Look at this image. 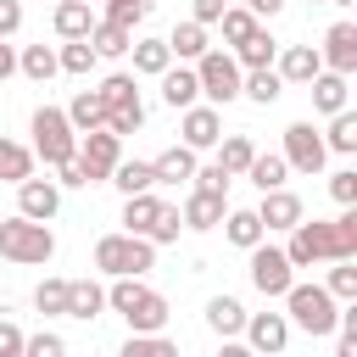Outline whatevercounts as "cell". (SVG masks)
<instances>
[{
    "instance_id": "1",
    "label": "cell",
    "mask_w": 357,
    "mask_h": 357,
    "mask_svg": "<svg viewBox=\"0 0 357 357\" xmlns=\"http://www.w3.org/2000/svg\"><path fill=\"white\" fill-rule=\"evenodd\" d=\"M290 268H312V262H335V257H357V206H346L335 223H290V245H284Z\"/></svg>"
},
{
    "instance_id": "2",
    "label": "cell",
    "mask_w": 357,
    "mask_h": 357,
    "mask_svg": "<svg viewBox=\"0 0 357 357\" xmlns=\"http://www.w3.org/2000/svg\"><path fill=\"white\" fill-rule=\"evenodd\" d=\"M106 307L128 318V329H162L167 324V296L139 284V273H117V284L106 290Z\"/></svg>"
},
{
    "instance_id": "3",
    "label": "cell",
    "mask_w": 357,
    "mask_h": 357,
    "mask_svg": "<svg viewBox=\"0 0 357 357\" xmlns=\"http://www.w3.org/2000/svg\"><path fill=\"white\" fill-rule=\"evenodd\" d=\"M0 257L6 262H22V268H39V262H50L56 257V234H50V223H39V218H0Z\"/></svg>"
},
{
    "instance_id": "4",
    "label": "cell",
    "mask_w": 357,
    "mask_h": 357,
    "mask_svg": "<svg viewBox=\"0 0 357 357\" xmlns=\"http://www.w3.org/2000/svg\"><path fill=\"white\" fill-rule=\"evenodd\" d=\"M95 268L112 273V279L117 273H151L156 268V245L145 234H128V229L123 234H100L95 240Z\"/></svg>"
},
{
    "instance_id": "5",
    "label": "cell",
    "mask_w": 357,
    "mask_h": 357,
    "mask_svg": "<svg viewBox=\"0 0 357 357\" xmlns=\"http://www.w3.org/2000/svg\"><path fill=\"white\" fill-rule=\"evenodd\" d=\"M284 312L307 329V335H335V318H340V301L324 290V284H296L284 290Z\"/></svg>"
},
{
    "instance_id": "6",
    "label": "cell",
    "mask_w": 357,
    "mask_h": 357,
    "mask_svg": "<svg viewBox=\"0 0 357 357\" xmlns=\"http://www.w3.org/2000/svg\"><path fill=\"white\" fill-rule=\"evenodd\" d=\"M73 151H78V128L67 123V112L39 106V112H33V156H39L45 167H61Z\"/></svg>"
},
{
    "instance_id": "7",
    "label": "cell",
    "mask_w": 357,
    "mask_h": 357,
    "mask_svg": "<svg viewBox=\"0 0 357 357\" xmlns=\"http://www.w3.org/2000/svg\"><path fill=\"white\" fill-rule=\"evenodd\" d=\"M195 78H201V95H206L212 106L240 100V61H234L229 50H201V56H195Z\"/></svg>"
},
{
    "instance_id": "8",
    "label": "cell",
    "mask_w": 357,
    "mask_h": 357,
    "mask_svg": "<svg viewBox=\"0 0 357 357\" xmlns=\"http://www.w3.org/2000/svg\"><path fill=\"white\" fill-rule=\"evenodd\" d=\"M73 156H78V167H84V178H89V184H106V173L123 162V139H117L112 128H84Z\"/></svg>"
},
{
    "instance_id": "9",
    "label": "cell",
    "mask_w": 357,
    "mask_h": 357,
    "mask_svg": "<svg viewBox=\"0 0 357 357\" xmlns=\"http://www.w3.org/2000/svg\"><path fill=\"white\" fill-rule=\"evenodd\" d=\"M290 279H296V268H290V257L279 251V245H251V284L262 290V296H284L290 290Z\"/></svg>"
},
{
    "instance_id": "10",
    "label": "cell",
    "mask_w": 357,
    "mask_h": 357,
    "mask_svg": "<svg viewBox=\"0 0 357 357\" xmlns=\"http://www.w3.org/2000/svg\"><path fill=\"white\" fill-rule=\"evenodd\" d=\"M284 162H290L296 173H318V167L329 162L324 134H318L312 123H290V128H284Z\"/></svg>"
},
{
    "instance_id": "11",
    "label": "cell",
    "mask_w": 357,
    "mask_h": 357,
    "mask_svg": "<svg viewBox=\"0 0 357 357\" xmlns=\"http://www.w3.org/2000/svg\"><path fill=\"white\" fill-rule=\"evenodd\" d=\"M318 56H324L329 73H346V78H351V73H357V22H335V28L324 33V50H318Z\"/></svg>"
},
{
    "instance_id": "12",
    "label": "cell",
    "mask_w": 357,
    "mask_h": 357,
    "mask_svg": "<svg viewBox=\"0 0 357 357\" xmlns=\"http://www.w3.org/2000/svg\"><path fill=\"white\" fill-rule=\"evenodd\" d=\"M56 206H61V190H56L50 178H33V173H28V178L17 184V212H22V218L50 223V218H56Z\"/></svg>"
},
{
    "instance_id": "13",
    "label": "cell",
    "mask_w": 357,
    "mask_h": 357,
    "mask_svg": "<svg viewBox=\"0 0 357 357\" xmlns=\"http://www.w3.org/2000/svg\"><path fill=\"white\" fill-rule=\"evenodd\" d=\"M257 351H284L290 346V318L284 312H245V329H240Z\"/></svg>"
},
{
    "instance_id": "14",
    "label": "cell",
    "mask_w": 357,
    "mask_h": 357,
    "mask_svg": "<svg viewBox=\"0 0 357 357\" xmlns=\"http://www.w3.org/2000/svg\"><path fill=\"white\" fill-rule=\"evenodd\" d=\"M184 145L190 151H212L218 139H223V117H218V106H184Z\"/></svg>"
},
{
    "instance_id": "15",
    "label": "cell",
    "mask_w": 357,
    "mask_h": 357,
    "mask_svg": "<svg viewBox=\"0 0 357 357\" xmlns=\"http://www.w3.org/2000/svg\"><path fill=\"white\" fill-rule=\"evenodd\" d=\"M223 212H229V201H223L218 190H190V195H184V206H178L184 229H218V223H223Z\"/></svg>"
},
{
    "instance_id": "16",
    "label": "cell",
    "mask_w": 357,
    "mask_h": 357,
    "mask_svg": "<svg viewBox=\"0 0 357 357\" xmlns=\"http://www.w3.org/2000/svg\"><path fill=\"white\" fill-rule=\"evenodd\" d=\"M257 218H262V229H290V223H301V195H290L284 184H273V190H262Z\"/></svg>"
},
{
    "instance_id": "17",
    "label": "cell",
    "mask_w": 357,
    "mask_h": 357,
    "mask_svg": "<svg viewBox=\"0 0 357 357\" xmlns=\"http://www.w3.org/2000/svg\"><path fill=\"white\" fill-rule=\"evenodd\" d=\"M318 67H324L318 45H284V50H279V67H273V73H279L284 84H307V78H312Z\"/></svg>"
},
{
    "instance_id": "18",
    "label": "cell",
    "mask_w": 357,
    "mask_h": 357,
    "mask_svg": "<svg viewBox=\"0 0 357 357\" xmlns=\"http://www.w3.org/2000/svg\"><path fill=\"white\" fill-rule=\"evenodd\" d=\"M162 195H151V190H139V195H123V229L128 234H151V223L162 218Z\"/></svg>"
},
{
    "instance_id": "19",
    "label": "cell",
    "mask_w": 357,
    "mask_h": 357,
    "mask_svg": "<svg viewBox=\"0 0 357 357\" xmlns=\"http://www.w3.org/2000/svg\"><path fill=\"white\" fill-rule=\"evenodd\" d=\"M273 56H279V39H273L262 22L234 45V61H240V67H273Z\"/></svg>"
},
{
    "instance_id": "20",
    "label": "cell",
    "mask_w": 357,
    "mask_h": 357,
    "mask_svg": "<svg viewBox=\"0 0 357 357\" xmlns=\"http://www.w3.org/2000/svg\"><path fill=\"white\" fill-rule=\"evenodd\" d=\"M240 95H251L257 106H273L284 95V78L273 67H240Z\"/></svg>"
},
{
    "instance_id": "21",
    "label": "cell",
    "mask_w": 357,
    "mask_h": 357,
    "mask_svg": "<svg viewBox=\"0 0 357 357\" xmlns=\"http://www.w3.org/2000/svg\"><path fill=\"white\" fill-rule=\"evenodd\" d=\"M195 95H201V78H195V67H167V73H162V100H167L173 112L195 106Z\"/></svg>"
},
{
    "instance_id": "22",
    "label": "cell",
    "mask_w": 357,
    "mask_h": 357,
    "mask_svg": "<svg viewBox=\"0 0 357 357\" xmlns=\"http://www.w3.org/2000/svg\"><path fill=\"white\" fill-rule=\"evenodd\" d=\"M307 84H312V106H318L324 117H329V112H340V106H346V95H351V89H346V73H329V67H318Z\"/></svg>"
},
{
    "instance_id": "23",
    "label": "cell",
    "mask_w": 357,
    "mask_h": 357,
    "mask_svg": "<svg viewBox=\"0 0 357 357\" xmlns=\"http://www.w3.org/2000/svg\"><path fill=\"white\" fill-rule=\"evenodd\" d=\"M100 307H106V290L95 284V279H67V318H100Z\"/></svg>"
},
{
    "instance_id": "24",
    "label": "cell",
    "mask_w": 357,
    "mask_h": 357,
    "mask_svg": "<svg viewBox=\"0 0 357 357\" xmlns=\"http://www.w3.org/2000/svg\"><path fill=\"white\" fill-rule=\"evenodd\" d=\"M84 39L95 45V56H128V45H134V33H128L123 22H112V17L89 22V33H84Z\"/></svg>"
},
{
    "instance_id": "25",
    "label": "cell",
    "mask_w": 357,
    "mask_h": 357,
    "mask_svg": "<svg viewBox=\"0 0 357 357\" xmlns=\"http://www.w3.org/2000/svg\"><path fill=\"white\" fill-rule=\"evenodd\" d=\"M206 329L223 335V340L240 335V329H245V307H240L234 296H212V301H206Z\"/></svg>"
},
{
    "instance_id": "26",
    "label": "cell",
    "mask_w": 357,
    "mask_h": 357,
    "mask_svg": "<svg viewBox=\"0 0 357 357\" xmlns=\"http://www.w3.org/2000/svg\"><path fill=\"white\" fill-rule=\"evenodd\" d=\"M128 50H134V73H145V78H162V73L173 67V50H167V39H134Z\"/></svg>"
},
{
    "instance_id": "27",
    "label": "cell",
    "mask_w": 357,
    "mask_h": 357,
    "mask_svg": "<svg viewBox=\"0 0 357 357\" xmlns=\"http://www.w3.org/2000/svg\"><path fill=\"white\" fill-rule=\"evenodd\" d=\"M151 173H156V184H178V178L195 173V151H190V145H167V151L151 162Z\"/></svg>"
},
{
    "instance_id": "28",
    "label": "cell",
    "mask_w": 357,
    "mask_h": 357,
    "mask_svg": "<svg viewBox=\"0 0 357 357\" xmlns=\"http://www.w3.org/2000/svg\"><path fill=\"white\" fill-rule=\"evenodd\" d=\"M167 50H173L178 61H195L201 50H212V45H206V22H195V17H190V22H178V28L167 33Z\"/></svg>"
},
{
    "instance_id": "29",
    "label": "cell",
    "mask_w": 357,
    "mask_h": 357,
    "mask_svg": "<svg viewBox=\"0 0 357 357\" xmlns=\"http://www.w3.org/2000/svg\"><path fill=\"white\" fill-rule=\"evenodd\" d=\"M67 123L84 134V128H100L106 123V100H100V89H78L73 95V106H67Z\"/></svg>"
},
{
    "instance_id": "30",
    "label": "cell",
    "mask_w": 357,
    "mask_h": 357,
    "mask_svg": "<svg viewBox=\"0 0 357 357\" xmlns=\"http://www.w3.org/2000/svg\"><path fill=\"white\" fill-rule=\"evenodd\" d=\"M223 234H229V245H240V251H251L257 240H268V229H262L257 212H223Z\"/></svg>"
},
{
    "instance_id": "31",
    "label": "cell",
    "mask_w": 357,
    "mask_h": 357,
    "mask_svg": "<svg viewBox=\"0 0 357 357\" xmlns=\"http://www.w3.org/2000/svg\"><path fill=\"white\" fill-rule=\"evenodd\" d=\"M17 73H22V78H33V84H45V78H56V73H61V61H56V50H50V45H28V50L17 56Z\"/></svg>"
},
{
    "instance_id": "32",
    "label": "cell",
    "mask_w": 357,
    "mask_h": 357,
    "mask_svg": "<svg viewBox=\"0 0 357 357\" xmlns=\"http://www.w3.org/2000/svg\"><path fill=\"white\" fill-rule=\"evenodd\" d=\"M106 184H117L123 195H139V190H156V173H151V162H117L106 173Z\"/></svg>"
},
{
    "instance_id": "33",
    "label": "cell",
    "mask_w": 357,
    "mask_h": 357,
    "mask_svg": "<svg viewBox=\"0 0 357 357\" xmlns=\"http://www.w3.org/2000/svg\"><path fill=\"white\" fill-rule=\"evenodd\" d=\"M50 22H56V33H61V39H84L95 17H89V0H61Z\"/></svg>"
},
{
    "instance_id": "34",
    "label": "cell",
    "mask_w": 357,
    "mask_h": 357,
    "mask_svg": "<svg viewBox=\"0 0 357 357\" xmlns=\"http://www.w3.org/2000/svg\"><path fill=\"white\" fill-rule=\"evenodd\" d=\"M28 173H33V151L0 134V178H6V184H22Z\"/></svg>"
},
{
    "instance_id": "35",
    "label": "cell",
    "mask_w": 357,
    "mask_h": 357,
    "mask_svg": "<svg viewBox=\"0 0 357 357\" xmlns=\"http://www.w3.org/2000/svg\"><path fill=\"white\" fill-rule=\"evenodd\" d=\"M56 61H61V73H73V78H89L100 56H95V45H89V39H67V45L56 50Z\"/></svg>"
},
{
    "instance_id": "36",
    "label": "cell",
    "mask_w": 357,
    "mask_h": 357,
    "mask_svg": "<svg viewBox=\"0 0 357 357\" xmlns=\"http://www.w3.org/2000/svg\"><path fill=\"white\" fill-rule=\"evenodd\" d=\"M324 145L329 151H340V156H351L357 151V117L340 106V112H329V134H324Z\"/></svg>"
},
{
    "instance_id": "37",
    "label": "cell",
    "mask_w": 357,
    "mask_h": 357,
    "mask_svg": "<svg viewBox=\"0 0 357 357\" xmlns=\"http://www.w3.org/2000/svg\"><path fill=\"white\" fill-rule=\"evenodd\" d=\"M284 173H290V162H284V156H273V151H268V156L257 151V156H251V167H245V178H251L257 190H273V184H284Z\"/></svg>"
},
{
    "instance_id": "38",
    "label": "cell",
    "mask_w": 357,
    "mask_h": 357,
    "mask_svg": "<svg viewBox=\"0 0 357 357\" xmlns=\"http://www.w3.org/2000/svg\"><path fill=\"white\" fill-rule=\"evenodd\" d=\"M178 346L162 335V329H134L128 335V346H123V357H173Z\"/></svg>"
},
{
    "instance_id": "39",
    "label": "cell",
    "mask_w": 357,
    "mask_h": 357,
    "mask_svg": "<svg viewBox=\"0 0 357 357\" xmlns=\"http://www.w3.org/2000/svg\"><path fill=\"white\" fill-rule=\"evenodd\" d=\"M100 128H112L117 139H123V134H139V128H145V106H139V100H128V106H106V123H100Z\"/></svg>"
},
{
    "instance_id": "40",
    "label": "cell",
    "mask_w": 357,
    "mask_h": 357,
    "mask_svg": "<svg viewBox=\"0 0 357 357\" xmlns=\"http://www.w3.org/2000/svg\"><path fill=\"white\" fill-rule=\"evenodd\" d=\"M251 156H257V145H251L245 134H229V139H223V156H218V162H223V173H229V178H240V173L251 167Z\"/></svg>"
},
{
    "instance_id": "41",
    "label": "cell",
    "mask_w": 357,
    "mask_h": 357,
    "mask_svg": "<svg viewBox=\"0 0 357 357\" xmlns=\"http://www.w3.org/2000/svg\"><path fill=\"white\" fill-rule=\"evenodd\" d=\"M33 307H39L45 318H67V279H39Z\"/></svg>"
},
{
    "instance_id": "42",
    "label": "cell",
    "mask_w": 357,
    "mask_h": 357,
    "mask_svg": "<svg viewBox=\"0 0 357 357\" xmlns=\"http://www.w3.org/2000/svg\"><path fill=\"white\" fill-rule=\"evenodd\" d=\"M335 301H357V268H351V257H335V268H329V284H324Z\"/></svg>"
},
{
    "instance_id": "43",
    "label": "cell",
    "mask_w": 357,
    "mask_h": 357,
    "mask_svg": "<svg viewBox=\"0 0 357 357\" xmlns=\"http://www.w3.org/2000/svg\"><path fill=\"white\" fill-rule=\"evenodd\" d=\"M100 100H106V106H128V100H139V84H134L128 73H106V78H100Z\"/></svg>"
},
{
    "instance_id": "44",
    "label": "cell",
    "mask_w": 357,
    "mask_h": 357,
    "mask_svg": "<svg viewBox=\"0 0 357 357\" xmlns=\"http://www.w3.org/2000/svg\"><path fill=\"white\" fill-rule=\"evenodd\" d=\"M218 28H223V39H229V45H240V39H245V33L257 28V17H251L245 6H223V17H218Z\"/></svg>"
},
{
    "instance_id": "45",
    "label": "cell",
    "mask_w": 357,
    "mask_h": 357,
    "mask_svg": "<svg viewBox=\"0 0 357 357\" xmlns=\"http://www.w3.org/2000/svg\"><path fill=\"white\" fill-rule=\"evenodd\" d=\"M106 17H112V22H123V28L134 33V28L151 17V0H106Z\"/></svg>"
},
{
    "instance_id": "46",
    "label": "cell",
    "mask_w": 357,
    "mask_h": 357,
    "mask_svg": "<svg viewBox=\"0 0 357 357\" xmlns=\"http://www.w3.org/2000/svg\"><path fill=\"white\" fill-rule=\"evenodd\" d=\"M178 229H184L178 206H162V218L151 223V234H145V240H151V245H173V240H178Z\"/></svg>"
},
{
    "instance_id": "47",
    "label": "cell",
    "mask_w": 357,
    "mask_h": 357,
    "mask_svg": "<svg viewBox=\"0 0 357 357\" xmlns=\"http://www.w3.org/2000/svg\"><path fill=\"white\" fill-rule=\"evenodd\" d=\"M22 351H28V357H61L67 346H61V335L39 329V335H22Z\"/></svg>"
},
{
    "instance_id": "48",
    "label": "cell",
    "mask_w": 357,
    "mask_h": 357,
    "mask_svg": "<svg viewBox=\"0 0 357 357\" xmlns=\"http://www.w3.org/2000/svg\"><path fill=\"white\" fill-rule=\"evenodd\" d=\"M329 195H335L340 206H357V173H351V167H340V173H329Z\"/></svg>"
},
{
    "instance_id": "49",
    "label": "cell",
    "mask_w": 357,
    "mask_h": 357,
    "mask_svg": "<svg viewBox=\"0 0 357 357\" xmlns=\"http://www.w3.org/2000/svg\"><path fill=\"white\" fill-rule=\"evenodd\" d=\"M190 178H195V190H218V195H229V173H223V162H212V167H195Z\"/></svg>"
},
{
    "instance_id": "50",
    "label": "cell",
    "mask_w": 357,
    "mask_h": 357,
    "mask_svg": "<svg viewBox=\"0 0 357 357\" xmlns=\"http://www.w3.org/2000/svg\"><path fill=\"white\" fill-rule=\"evenodd\" d=\"M22 28V0H0V39H11Z\"/></svg>"
},
{
    "instance_id": "51",
    "label": "cell",
    "mask_w": 357,
    "mask_h": 357,
    "mask_svg": "<svg viewBox=\"0 0 357 357\" xmlns=\"http://www.w3.org/2000/svg\"><path fill=\"white\" fill-rule=\"evenodd\" d=\"M0 357H22V329L0 318Z\"/></svg>"
},
{
    "instance_id": "52",
    "label": "cell",
    "mask_w": 357,
    "mask_h": 357,
    "mask_svg": "<svg viewBox=\"0 0 357 357\" xmlns=\"http://www.w3.org/2000/svg\"><path fill=\"white\" fill-rule=\"evenodd\" d=\"M56 173H61V184H67V190H84V184H89V178H84V167H78V156H67Z\"/></svg>"
},
{
    "instance_id": "53",
    "label": "cell",
    "mask_w": 357,
    "mask_h": 357,
    "mask_svg": "<svg viewBox=\"0 0 357 357\" xmlns=\"http://www.w3.org/2000/svg\"><path fill=\"white\" fill-rule=\"evenodd\" d=\"M190 17L195 22H218L223 17V0H190Z\"/></svg>"
},
{
    "instance_id": "54",
    "label": "cell",
    "mask_w": 357,
    "mask_h": 357,
    "mask_svg": "<svg viewBox=\"0 0 357 357\" xmlns=\"http://www.w3.org/2000/svg\"><path fill=\"white\" fill-rule=\"evenodd\" d=\"M245 11H251V17H279L284 0H245Z\"/></svg>"
},
{
    "instance_id": "55",
    "label": "cell",
    "mask_w": 357,
    "mask_h": 357,
    "mask_svg": "<svg viewBox=\"0 0 357 357\" xmlns=\"http://www.w3.org/2000/svg\"><path fill=\"white\" fill-rule=\"evenodd\" d=\"M11 73H17V50H11V45H6V39H0V84H6V78H11Z\"/></svg>"
},
{
    "instance_id": "56",
    "label": "cell",
    "mask_w": 357,
    "mask_h": 357,
    "mask_svg": "<svg viewBox=\"0 0 357 357\" xmlns=\"http://www.w3.org/2000/svg\"><path fill=\"white\" fill-rule=\"evenodd\" d=\"M329 6H357V0H329Z\"/></svg>"
}]
</instances>
